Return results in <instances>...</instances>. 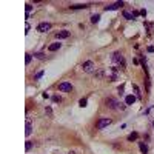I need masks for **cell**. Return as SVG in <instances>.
<instances>
[{
  "label": "cell",
  "mask_w": 154,
  "mask_h": 154,
  "mask_svg": "<svg viewBox=\"0 0 154 154\" xmlns=\"http://www.w3.org/2000/svg\"><path fill=\"white\" fill-rule=\"evenodd\" d=\"M105 103H106V106L108 108H111V110H123L125 106L123 105H120L116 99H113V97H108L106 100H105Z\"/></svg>",
  "instance_id": "cell-1"
},
{
  "label": "cell",
  "mask_w": 154,
  "mask_h": 154,
  "mask_svg": "<svg viewBox=\"0 0 154 154\" xmlns=\"http://www.w3.org/2000/svg\"><path fill=\"white\" fill-rule=\"evenodd\" d=\"M49 29H51V23H48V22H42V23L37 25V31L39 32H46Z\"/></svg>",
  "instance_id": "cell-2"
},
{
  "label": "cell",
  "mask_w": 154,
  "mask_h": 154,
  "mask_svg": "<svg viewBox=\"0 0 154 154\" xmlns=\"http://www.w3.org/2000/svg\"><path fill=\"white\" fill-rule=\"evenodd\" d=\"M82 68H83V71H85V73H93L96 66H94V62H91V60H86V62L82 65Z\"/></svg>",
  "instance_id": "cell-3"
},
{
  "label": "cell",
  "mask_w": 154,
  "mask_h": 154,
  "mask_svg": "<svg viewBox=\"0 0 154 154\" xmlns=\"http://www.w3.org/2000/svg\"><path fill=\"white\" fill-rule=\"evenodd\" d=\"M108 125H111V119H108V117L100 119V120L97 122V130H103V128H106Z\"/></svg>",
  "instance_id": "cell-4"
},
{
  "label": "cell",
  "mask_w": 154,
  "mask_h": 154,
  "mask_svg": "<svg viewBox=\"0 0 154 154\" xmlns=\"http://www.w3.org/2000/svg\"><path fill=\"white\" fill-rule=\"evenodd\" d=\"M59 89H60V91H63V93L71 91V89H73V85H71L69 82H62V83L59 85Z\"/></svg>",
  "instance_id": "cell-5"
},
{
  "label": "cell",
  "mask_w": 154,
  "mask_h": 154,
  "mask_svg": "<svg viewBox=\"0 0 154 154\" xmlns=\"http://www.w3.org/2000/svg\"><path fill=\"white\" fill-rule=\"evenodd\" d=\"M120 6H123V2H116V3H113V5L105 6V11H114V9H117V8H120Z\"/></svg>",
  "instance_id": "cell-6"
},
{
  "label": "cell",
  "mask_w": 154,
  "mask_h": 154,
  "mask_svg": "<svg viewBox=\"0 0 154 154\" xmlns=\"http://www.w3.org/2000/svg\"><path fill=\"white\" fill-rule=\"evenodd\" d=\"M66 37H69V31H66V29H63V31H59V32H56V39H66Z\"/></svg>",
  "instance_id": "cell-7"
},
{
  "label": "cell",
  "mask_w": 154,
  "mask_h": 154,
  "mask_svg": "<svg viewBox=\"0 0 154 154\" xmlns=\"http://www.w3.org/2000/svg\"><path fill=\"white\" fill-rule=\"evenodd\" d=\"M113 60H114V62H119V63H122V66H125L123 56H122L120 52H114V56H113Z\"/></svg>",
  "instance_id": "cell-8"
},
{
  "label": "cell",
  "mask_w": 154,
  "mask_h": 154,
  "mask_svg": "<svg viewBox=\"0 0 154 154\" xmlns=\"http://www.w3.org/2000/svg\"><path fill=\"white\" fill-rule=\"evenodd\" d=\"M134 102H136V96H133V94L126 96V99H125V103H126V105H133Z\"/></svg>",
  "instance_id": "cell-9"
},
{
  "label": "cell",
  "mask_w": 154,
  "mask_h": 154,
  "mask_svg": "<svg viewBox=\"0 0 154 154\" xmlns=\"http://www.w3.org/2000/svg\"><path fill=\"white\" fill-rule=\"evenodd\" d=\"M60 46H62V43H52V45H49L48 46V51H57V49H60Z\"/></svg>",
  "instance_id": "cell-10"
},
{
  "label": "cell",
  "mask_w": 154,
  "mask_h": 154,
  "mask_svg": "<svg viewBox=\"0 0 154 154\" xmlns=\"http://www.w3.org/2000/svg\"><path fill=\"white\" fill-rule=\"evenodd\" d=\"M31 133H32V125H31L29 120H26V130H25V134H26V136H31Z\"/></svg>",
  "instance_id": "cell-11"
},
{
  "label": "cell",
  "mask_w": 154,
  "mask_h": 154,
  "mask_svg": "<svg viewBox=\"0 0 154 154\" xmlns=\"http://www.w3.org/2000/svg\"><path fill=\"white\" fill-rule=\"evenodd\" d=\"M139 148H140L142 154H148V147H147L143 142H139Z\"/></svg>",
  "instance_id": "cell-12"
},
{
  "label": "cell",
  "mask_w": 154,
  "mask_h": 154,
  "mask_svg": "<svg viewBox=\"0 0 154 154\" xmlns=\"http://www.w3.org/2000/svg\"><path fill=\"white\" fill-rule=\"evenodd\" d=\"M133 89H134V93H136V96H137V99H142V93H140V89H139V86H137V85H133Z\"/></svg>",
  "instance_id": "cell-13"
},
{
  "label": "cell",
  "mask_w": 154,
  "mask_h": 154,
  "mask_svg": "<svg viewBox=\"0 0 154 154\" xmlns=\"http://www.w3.org/2000/svg\"><path fill=\"white\" fill-rule=\"evenodd\" d=\"M123 17L126 19V20H133L134 17H133V14L131 12H128V11H123Z\"/></svg>",
  "instance_id": "cell-14"
},
{
  "label": "cell",
  "mask_w": 154,
  "mask_h": 154,
  "mask_svg": "<svg viewBox=\"0 0 154 154\" xmlns=\"http://www.w3.org/2000/svg\"><path fill=\"white\" fill-rule=\"evenodd\" d=\"M137 137H139V134H137V133H133V134H130V136H128V140H130V142H133V140H137Z\"/></svg>",
  "instance_id": "cell-15"
},
{
  "label": "cell",
  "mask_w": 154,
  "mask_h": 154,
  "mask_svg": "<svg viewBox=\"0 0 154 154\" xmlns=\"http://www.w3.org/2000/svg\"><path fill=\"white\" fill-rule=\"evenodd\" d=\"M71 8L73 9H82V8H88V5L86 3H83V5H73Z\"/></svg>",
  "instance_id": "cell-16"
},
{
  "label": "cell",
  "mask_w": 154,
  "mask_h": 154,
  "mask_svg": "<svg viewBox=\"0 0 154 154\" xmlns=\"http://www.w3.org/2000/svg\"><path fill=\"white\" fill-rule=\"evenodd\" d=\"M34 57H35V59L43 60V59H45V54H43V52H34Z\"/></svg>",
  "instance_id": "cell-17"
},
{
  "label": "cell",
  "mask_w": 154,
  "mask_h": 154,
  "mask_svg": "<svg viewBox=\"0 0 154 154\" xmlns=\"http://www.w3.org/2000/svg\"><path fill=\"white\" fill-rule=\"evenodd\" d=\"M31 60H32V56H31V54H26V57H25V63H26V65H29V63H31Z\"/></svg>",
  "instance_id": "cell-18"
},
{
  "label": "cell",
  "mask_w": 154,
  "mask_h": 154,
  "mask_svg": "<svg viewBox=\"0 0 154 154\" xmlns=\"http://www.w3.org/2000/svg\"><path fill=\"white\" fill-rule=\"evenodd\" d=\"M99 19H100V15H99V14H96V15H93V17H91V22H93V23H97V22H99Z\"/></svg>",
  "instance_id": "cell-19"
},
{
  "label": "cell",
  "mask_w": 154,
  "mask_h": 154,
  "mask_svg": "<svg viewBox=\"0 0 154 154\" xmlns=\"http://www.w3.org/2000/svg\"><path fill=\"white\" fill-rule=\"evenodd\" d=\"M42 76H43V71H40V73H37V74L34 76V79H35V80H39V79H40Z\"/></svg>",
  "instance_id": "cell-20"
},
{
  "label": "cell",
  "mask_w": 154,
  "mask_h": 154,
  "mask_svg": "<svg viewBox=\"0 0 154 154\" xmlns=\"http://www.w3.org/2000/svg\"><path fill=\"white\" fill-rule=\"evenodd\" d=\"M79 105H80L82 108H83V106H86V99H82V100L79 102Z\"/></svg>",
  "instance_id": "cell-21"
},
{
  "label": "cell",
  "mask_w": 154,
  "mask_h": 154,
  "mask_svg": "<svg viewBox=\"0 0 154 154\" xmlns=\"http://www.w3.org/2000/svg\"><path fill=\"white\" fill-rule=\"evenodd\" d=\"M25 148H26V151H29V150L32 148V143H31V142H26V147H25Z\"/></svg>",
  "instance_id": "cell-22"
},
{
  "label": "cell",
  "mask_w": 154,
  "mask_h": 154,
  "mask_svg": "<svg viewBox=\"0 0 154 154\" xmlns=\"http://www.w3.org/2000/svg\"><path fill=\"white\" fill-rule=\"evenodd\" d=\"M25 8H26V12H31V9H32V6L28 3V5H25Z\"/></svg>",
  "instance_id": "cell-23"
},
{
  "label": "cell",
  "mask_w": 154,
  "mask_h": 154,
  "mask_svg": "<svg viewBox=\"0 0 154 154\" xmlns=\"http://www.w3.org/2000/svg\"><path fill=\"white\" fill-rule=\"evenodd\" d=\"M46 114H48V116H52V110H51V108H46Z\"/></svg>",
  "instance_id": "cell-24"
},
{
  "label": "cell",
  "mask_w": 154,
  "mask_h": 154,
  "mask_svg": "<svg viewBox=\"0 0 154 154\" xmlns=\"http://www.w3.org/2000/svg\"><path fill=\"white\" fill-rule=\"evenodd\" d=\"M52 99H54V102H60V100H62V99H60V97H59V96H54V97H52Z\"/></svg>",
  "instance_id": "cell-25"
},
{
  "label": "cell",
  "mask_w": 154,
  "mask_h": 154,
  "mask_svg": "<svg viewBox=\"0 0 154 154\" xmlns=\"http://www.w3.org/2000/svg\"><path fill=\"white\" fill-rule=\"evenodd\" d=\"M119 93H120V94H123V85H122V86H119Z\"/></svg>",
  "instance_id": "cell-26"
},
{
  "label": "cell",
  "mask_w": 154,
  "mask_h": 154,
  "mask_svg": "<svg viewBox=\"0 0 154 154\" xmlns=\"http://www.w3.org/2000/svg\"><path fill=\"white\" fill-rule=\"evenodd\" d=\"M148 51H150V52H154V46H148Z\"/></svg>",
  "instance_id": "cell-27"
},
{
  "label": "cell",
  "mask_w": 154,
  "mask_h": 154,
  "mask_svg": "<svg viewBox=\"0 0 154 154\" xmlns=\"http://www.w3.org/2000/svg\"><path fill=\"white\" fill-rule=\"evenodd\" d=\"M69 154H74V153H73V151H71V153H69Z\"/></svg>",
  "instance_id": "cell-28"
}]
</instances>
